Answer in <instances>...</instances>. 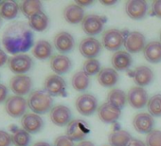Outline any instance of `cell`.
<instances>
[{"mask_svg": "<svg viewBox=\"0 0 161 146\" xmlns=\"http://www.w3.org/2000/svg\"><path fill=\"white\" fill-rule=\"evenodd\" d=\"M65 81L57 74L48 75L44 82V90L51 97L65 96Z\"/></svg>", "mask_w": 161, "mask_h": 146, "instance_id": "cell-5", "label": "cell"}, {"mask_svg": "<svg viewBox=\"0 0 161 146\" xmlns=\"http://www.w3.org/2000/svg\"><path fill=\"white\" fill-rule=\"evenodd\" d=\"M105 146H107V145H105Z\"/></svg>", "mask_w": 161, "mask_h": 146, "instance_id": "cell-50", "label": "cell"}, {"mask_svg": "<svg viewBox=\"0 0 161 146\" xmlns=\"http://www.w3.org/2000/svg\"><path fill=\"white\" fill-rule=\"evenodd\" d=\"M2 44L6 52L13 55L29 51L34 46V35L29 23L18 21L10 24L3 32Z\"/></svg>", "mask_w": 161, "mask_h": 146, "instance_id": "cell-1", "label": "cell"}, {"mask_svg": "<svg viewBox=\"0 0 161 146\" xmlns=\"http://www.w3.org/2000/svg\"><path fill=\"white\" fill-rule=\"evenodd\" d=\"M50 121L57 126L67 125L71 121V111L70 109L63 104H58L52 107L49 112Z\"/></svg>", "mask_w": 161, "mask_h": 146, "instance_id": "cell-15", "label": "cell"}, {"mask_svg": "<svg viewBox=\"0 0 161 146\" xmlns=\"http://www.w3.org/2000/svg\"><path fill=\"white\" fill-rule=\"evenodd\" d=\"M127 101L131 107L135 109H141L148 104V93L143 87H134L127 94Z\"/></svg>", "mask_w": 161, "mask_h": 146, "instance_id": "cell-13", "label": "cell"}, {"mask_svg": "<svg viewBox=\"0 0 161 146\" xmlns=\"http://www.w3.org/2000/svg\"><path fill=\"white\" fill-rule=\"evenodd\" d=\"M20 12L29 19L32 15L43 12V4L38 0H25L20 4Z\"/></svg>", "mask_w": 161, "mask_h": 146, "instance_id": "cell-29", "label": "cell"}, {"mask_svg": "<svg viewBox=\"0 0 161 146\" xmlns=\"http://www.w3.org/2000/svg\"><path fill=\"white\" fill-rule=\"evenodd\" d=\"M147 108L151 116L161 117V95L156 94L151 97L148 101Z\"/></svg>", "mask_w": 161, "mask_h": 146, "instance_id": "cell-34", "label": "cell"}, {"mask_svg": "<svg viewBox=\"0 0 161 146\" xmlns=\"http://www.w3.org/2000/svg\"><path fill=\"white\" fill-rule=\"evenodd\" d=\"M1 23H2V18H1V16H0V26H1Z\"/></svg>", "mask_w": 161, "mask_h": 146, "instance_id": "cell-47", "label": "cell"}, {"mask_svg": "<svg viewBox=\"0 0 161 146\" xmlns=\"http://www.w3.org/2000/svg\"><path fill=\"white\" fill-rule=\"evenodd\" d=\"M13 138L12 135L7 131L0 130V146H12Z\"/></svg>", "mask_w": 161, "mask_h": 146, "instance_id": "cell-37", "label": "cell"}, {"mask_svg": "<svg viewBox=\"0 0 161 146\" xmlns=\"http://www.w3.org/2000/svg\"><path fill=\"white\" fill-rule=\"evenodd\" d=\"M132 139V136L125 130H115L108 138L110 146H127Z\"/></svg>", "mask_w": 161, "mask_h": 146, "instance_id": "cell-30", "label": "cell"}, {"mask_svg": "<svg viewBox=\"0 0 161 146\" xmlns=\"http://www.w3.org/2000/svg\"><path fill=\"white\" fill-rule=\"evenodd\" d=\"M152 13L154 16L161 18V0H155L152 4Z\"/></svg>", "mask_w": 161, "mask_h": 146, "instance_id": "cell-39", "label": "cell"}, {"mask_svg": "<svg viewBox=\"0 0 161 146\" xmlns=\"http://www.w3.org/2000/svg\"><path fill=\"white\" fill-rule=\"evenodd\" d=\"M20 12V6L16 1H3L0 6V16L5 20L15 19Z\"/></svg>", "mask_w": 161, "mask_h": 146, "instance_id": "cell-27", "label": "cell"}, {"mask_svg": "<svg viewBox=\"0 0 161 146\" xmlns=\"http://www.w3.org/2000/svg\"><path fill=\"white\" fill-rule=\"evenodd\" d=\"M101 3L103 5H105V6H112L114 4H116L117 1H116V0H102Z\"/></svg>", "mask_w": 161, "mask_h": 146, "instance_id": "cell-45", "label": "cell"}, {"mask_svg": "<svg viewBox=\"0 0 161 146\" xmlns=\"http://www.w3.org/2000/svg\"><path fill=\"white\" fill-rule=\"evenodd\" d=\"M50 68L57 75H63L67 73L72 66L71 60L64 54H56L50 58Z\"/></svg>", "mask_w": 161, "mask_h": 146, "instance_id": "cell-19", "label": "cell"}, {"mask_svg": "<svg viewBox=\"0 0 161 146\" xmlns=\"http://www.w3.org/2000/svg\"><path fill=\"white\" fill-rule=\"evenodd\" d=\"M9 69L16 75H23L29 72L33 66V60L28 54H16L9 58Z\"/></svg>", "mask_w": 161, "mask_h": 146, "instance_id": "cell-3", "label": "cell"}, {"mask_svg": "<svg viewBox=\"0 0 161 146\" xmlns=\"http://www.w3.org/2000/svg\"><path fill=\"white\" fill-rule=\"evenodd\" d=\"M75 105L80 114L84 116H90L97 110L98 101L92 94L85 93L77 98Z\"/></svg>", "mask_w": 161, "mask_h": 146, "instance_id": "cell-9", "label": "cell"}, {"mask_svg": "<svg viewBox=\"0 0 161 146\" xmlns=\"http://www.w3.org/2000/svg\"><path fill=\"white\" fill-rule=\"evenodd\" d=\"M127 101V96L124 93V91H122L121 89H112L108 95H107V103L117 106L118 108L121 109L125 106Z\"/></svg>", "mask_w": 161, "mask_h": 146, "instance_id": "cell-33", "label": "cell"}, {"mask_svg": "<svg viewBox=\"0 0 161 146\" xmlns=\"http://www.w3.org/2000/svg\"><path fill=\"white\" fill-rule=\"evenodd\" d=\"M21 126L28 133L37 134L44 127V121L40 115L35 113H26L21 118Z\"/></svg>", "mask_w": 161, "mask_h": 146, "instance_id": "cell-14", "label": "cell"}, {"mask_svg": "<svg viewBox=\"0 0 161 146\" xmlns=\"http://www.w3.org/2000/svg\"><path fill=\"white\" fill-rule=\"evenodd\" d=\"M111 63L115 70L124 71L132 65L133 58L129 52L124 50H119L112 55Z\"/></svg>", "mask_w": 161, "mask_h": 146, "instance_id": "cell-22", "label": "cell"}, {"mask_svg": "<svg viewBox=\"0 0 161 146\" xmlns=\"http://www.w3.org/2000/svg\"><path fill=\"white\" fill-rule=\"evenodd\" d=\"M64 18L65 19L66 22L69 24L75 25L82 23V21L85 18V10L77 5L76 3L74 4H69L64 9Z\"/></svg>", "mask_w": 161, "mask_h": 146, "instance_id": "cell-21", "label": "cell"}, {"mask_svg": "<svg viewBox=\"0 0 161 146\" xmlns=\"http://www.w3.org/2000/svg\"><path fill=\"white\" fill-rule=\"evenodd\" d=\"M90 79L84 70L76 72L71 79V85L73 88L79 92H84L89 87Z\"/></svg>", "mask_w": 161, "mask_h": 146, "instance_id": "cell-31", "label": "cell"}, {"mask_svg": "<svg viewBox=\"0 0 161 146\" xmlns=\"http://www.w3.org/2000/svg\"><path fill=\"white\" fill-rule=\"evenodd\" d=\"M127 146H147L146 143H144L143 141L136 139V138H132L131 141L129 142V144Z\"/></svg>", "mask_w": 161, "mask_h": 146, "instance_id": "cell-42", "label": "cell"}, {"mask_svg": "<svg viewBox=\"0 0 161 146\" xmlns=\"http://www.w3.org/2000/svg\"><path fill=\"white\" fill-rule=\"evenodd\" d=\"M153 118L149 113L141 112L136 114L133 120V125L135 129L141 134H149L153 131Z\"/></svg>", "mask_w": 161, "mask_h": 146, "instance_id": "cell-20", "label": "cell"}, {"mask_svg": "<svg viewBox=\"0 0 161 146\" xmlns=\"http://www.w3.org/2000/svg\"><path fill=\"white\" fill-rule=\"evenodd\" d=\"M134 82L137 87H143L149 86L153 80V70L146 65H140L136 67L133 74Z\"/></svg>", "mask_w": 161, "mask_h": 146, "instance_id": "cell-23", "label": "cell"}, {"mask_svg": "<svg viewBox=\"0 0 161 146\" xmlns=\"http://www.w3.org/2000/svg\"><path fill=\"white\" fill-rule=\"evenodd\" d=\"M53 146H75L73 141L66 136H59L55 138Z\"/></svg>", "mask_w": 161, "mask_h": 146, "instance_id": "cell-38", "label": "cell"}, {"mask_svg": "<svg viewBox=\"0 0 161 146\" xmlns=\"http://www.w3.org/2000/svg\"><path fill=\"white\" fill-rule=\"evenodd\" d=\"M32 54L38 60H47L52 57V46L47 40H39L32 48Z\"/></svg>", "mask_w": 161, "mask_h": 146, "instance_id": "cell-26", "label": "cell"}, {"mask_svg": "<svg viewBox=\"0 0 161 146\" xmlns=\"http://www.w3.org/2000/svg\"><path fill=\"white\" fill-rule=\"evenodd\" d=\"M148 5L143 0H130L125 4V12L127 15L134 20H140L146 16Z\"/></svg>", "mask_w": 161, "mask_h": 146, "instance_id": "cell-16", "label": "cell"}, {"mask_svg": "<svg viewBox=\"0 0 161 146\" xmlns=\"http://www.w3.org/2000/svg\"><path fill=\"white\" fill-rule=\"evenodd\" d=\"M8 94H9L8 87L3 84H0V104L7 101V99L9 98Z\"/></svg>", "mask_w": 161, "mask_h": 146, "instance_id": "cell-40", "label": "cell"}, {"mask_svg": "<svg viewBox=\"0 0 161 146\" xmlns=\"http://www.w3.org/2000/svg\"><path fill=\"white\" fill-rule=\"evenodd\" d=\"M10 88L17 96H25L30 95L32 88V80L30 76L23 75H15L10 80Z\"/></svg>", "mask_w": 161, "mask_h": 146, "instance_id": "cell-7", "label": "cell"}, {"mask_svg": "<svg viewBox=\"0 0 161 146\" xmlns=\"http://www.w3.org/2000/svg\"><path fill=\"white\" fill-rule=\"evenodd\" d=\"M143 54L145 59L152 63L157 64L161 62V43L158 41H152L148 43L144 49Z\"/></svg>", "mask_w": 161, "mask_h": 146, "instance_id": "cell-24", "label": "cell"}, {"mask_svg": "<svg viewBox=\"0 0 161 146\" xmlns=\"http://www.w3.org/2000/svg\"><path fill=\"white\" fill-rule=\"evenodd\" d=\"M123 33L117 29H109L103 34L102 41L103 46L110 51H119V49L124 44Z\"/></svg>", "mask_w": 161, "mask_h": 146, "instance_id": "cell-6", "label": "cell"}, {"mask_svg": "<svg viewBox=\"0 0 161 146\" xmlns=\"http://www.w3.org/2000/svg\"><path fill=\"white\" fill-rule=\"evenodd\" d=\"M32 146H52V145L46 141H38V142H35Z\"/></svg>", "mask_w": 161, "mask_h": 146, "instance_id": "cell-46", "label": "cell"}, {"mask_svg": "<svg viewBox=\"0 0 161 146\" xmlns=\"http://www.w3.org/2000/svg\"><path fill=\"white\" fill-rule=\"evenodd\" d=\"M147 146H161V131L153 130L146 137Z\"/></svg>", "mask_w": 161, "mask_h": 146, "instance_id": "cell-36", "label": "cell"}, {"mask_svg": "<svg viewBox=\"0 0 161 146\" xmlns=\"http://www.w3.org/2000/svg\"><path fill=\"white\" fill-rule=\"evenodd\" d=\"M105 19L103 16L97 14H88L85 16L84 20L82 21V29L83 31L92 37L93 35L99 34L104 26Z\"/></svg>", "mask_w": 161, "mask_h": 146, "instance_id": "cell-10", "label": "cell"}, {"mask_svg": "<svg viewBox=\"0 0 161 146\" xmlns=\"http://www.w3.org/2000/svg\"><path fill=\"white\" fill-rule=\"evenodd\" d=\"M119 80V74L114 68L105 67L101 69L98 74V82L103 87H114Z\"/></svg>", "mask_w": 161, "mask_h": 146, "instance_id": "cell-25", "label": "cell"}, {"mask_svg": "<svg viewBox=\"0 0 161 146\" xmlns=\"http://www.w3.org/2000/svg\"><path fill=\"white\" fill-rule=\"evenodd\" d=\"M88 130L86 127V122L82 120H73L67 126L65 136L72 141H83L87 136Z\"/></svg>", "mask_w": 161, "mask_h": 146, "instance_id": "cell-11", "label": "cell"}, {"mask_svg": "<svg viewBox=\"0 0 161 146\" xmlns=\"http://www.w3.org/2000/svg\"><path fill=\"white\" fill-rule=\"evenodd\" d=\"M76 146H95V145L93 142H91L89 140H83V141L79 142Z\"/></svg>", "mask_w": 161, "mask_h": 146, "instance_id": "cell-44", "label": "cell"}, {"mask_svg": "<svg viewBox=\"0 0 161 146\" xmlns=\"http://www.w3.org/2000/svg\"><path fill=\"white\" fill-rule=\"evenodd\" d=\"M101 64L97 59H87L84 63V71L87 75H95L101 70Z\"/></svg>", "mask_w": 161, "mask_h": 146, "instance_id": "cell-35", "label": "cell"}, {"mask_svg": "<svg viewBox=\"0 0 161 146\" xmlns=\"http://www.w3.org/2000/svg\"><path fill=\"white\" fill-rule=\"evenodd\" d=\"M28 105L32 113L43 115L52 109L53 99L45 90H33L29 95Z\"/></svg>", "mask_w": 161, "mask_h": 146, "instance_id": "cell-2", "label": "cell"}, {"mask_svg": "<svg viewBox=\"0 0 161 146\" xmlns=\"http://www.w3.org/2000/svg\"><path fill=\"white\" fill-rule=\"evenodd\" d=\"M76 4L79 5L80 7H86V6H89L91 4H93V1L92 0H78V1H76Z\"/></svg>", "mask_w": 161, "mask_h": 146, "instance_id": "cell-43", "label": "cell"}, {"mask_svg": "<svg viewBox=\"0 0 161 146\" xmlns=\"http://www.w3.org/2000/svg\"><path fill=\"white\" fill-rule=\"evenodd\" d=\"M160 43H161V32H160Z\"/></svg>", "mask_w": 161, "mask_h": 146, "instance_id": "cell-49", "label": "cell"}, {"mask_svg": "<svg viewBox=\"0 0 161 146\" xmlns=\"http://www.w3.org/2000/svg\"><path fill=\"white\" fill-rule=\"evenodd\" d=\"M145 36L139 31H131L126 34L124 37V44L127 52L129 53H137L144 49L146 46Z\"/></svg>", "mask_w": 161, "mask_h": 146, "instance_id": "cell-12", "label": "cell"}, {"mask_svg": "<svg viewBox=\"0 0 161 146\" xmlns=\"http://www.w3.org/2000/svg\"><path fill=\"white\" fill-rule=\"evenodd\" d=\"M53 44L55 48L59 52H61L62 54H65L73 49L75 46V41L73 36L69 32L60 31L54 36Z\"/></svg>", "mask_w": 161, "mask_h": 146, "instance_id": "cell-18", "label": "cell"}, {"mask_svg": "<svg viewBox=\"0 0 161 146\" xmlns=\"http://www.w3.org/2000/svg\"><path fill=\"white\" fill-rule=\"evenodd\" d=\"M3 3V1H0V6H1V4Z\"/></svg>", "mask_w": 161, "mask_h": 146, "instance_id": "cell-48", "label": "cell"}, {"mask_svg": "<svg viewBox=\"0 0 161 146\" xmlns=\"http://www.w3.org/2000/svg\"><path fill=\"white\" fill-rule=\"evenodd\" d=\"M9 56L8 54L3 50L0 48V67L4 66L6 64H8V61H9Z\"/></svg>", "mask_w": 161, "mask_h": 146, "instance_id": "cell-41", "label": "cell"}, {"mask_svg": "<svg viewBox=\"0 0 161 146\" xmlns=\"http://www.w3.org/2000/svg\"><path fill=\"white\" fill-rule=\"evenodd\" d=\"M103 44L94 37H86L79 45L80 53L87 59H95L102 51Z\"/></svg>", "mask_w": 161, "mask_h": 146, "instance_id": "cell-8", "label": "cell"}, {"mask_svg": "<svg viewBox=\"0 0 161 146\" xmlns=\"http://www.w3.org/2000/svg\"><path fill=\"white\" fill-rule=\"evenodd\" d=\"M28 107V100L21 96H10L5 102V111L10 117L14 119L22 118L26 114Z\"/></svg>", "mask_w": 161, "mask_h": 146, "instance_id": "cell-4", "label": "cell"}, {"mask_svg": "<svg viewBox=\"0 0 161 146\" xmlns=\"http://www.w3.org/2000/svg\"><path fill=\"white\" fill-rule=\"evenodd\" d=\"M48 16L44 12H40L29 18V26L34 31L43 32L48 28Z\"/></svg>", "mask_w": 161, "mask_h": 146, "instance_id": "cell-28", "label": "cell"}, {"mask_svg": "<svg viewBox=\"0 0 161 146\" xmlns=\"http://www.w3.org/2000/svg\"><path fill=\"white\" fill-rule=\"evenodd\" d=\"M11 135L13 138V144L14 146H28L31 143V134L23 128L16 127Z\"/></svg>", "mask_w": 161, "mask_h": 146, "instance_id": "cell-32", "label": "cell"}, {"mask_svg": "<svg viewBox=\"0 0 161 146\" xmlns=\"http://www.w3.org/2000/svg\"><path fill=\"white\" fill-rule=\"evenodd\" d=\"M120 114L121 109L107 102L103 104L100 107H98L99 119L104 123H113L117 121L120 117Z\"/></svg>", "mask_w": 161, "mask_h": 146, "instance_id": "cell-17", "label": "cell"}]
</instances>
